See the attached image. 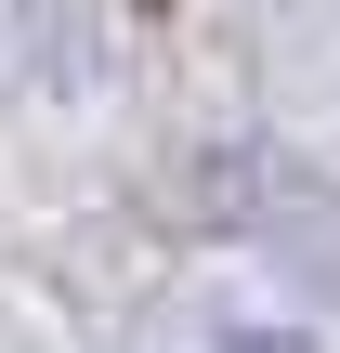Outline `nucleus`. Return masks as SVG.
<instances>
[{
    "instance_id": "1",
    "label": "nucleus",
    "mask_w": 340,
    "mask_h": 353,
    "mask_svg": "<svg viewBox=\"0 0 340 353\" xmlns=\"http://www.w3.org/2000/svg\"><path fill=\"white\" fill-rule=\"evenodd\" d=\"M223 353H314V341H301V327H236Z\"/></svg>"
}]
</instances>
